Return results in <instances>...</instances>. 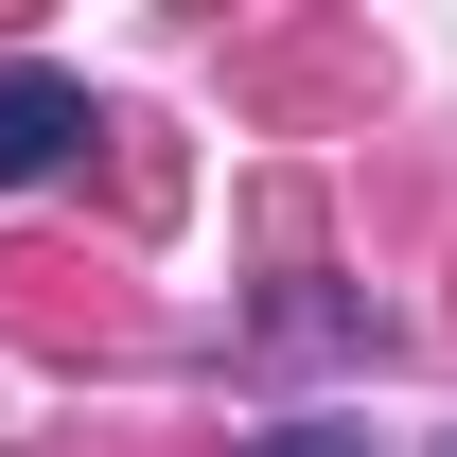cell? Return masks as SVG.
<instances>
[{
    "label": "cell",
    "mask_w": 457,
    "mask_h": 457,
    "mask_svg": "<svg viewBox=\"0 0 457 457\" xmlns=\"http://www.w3.org/2000/svg\"><path fill=\"white\" fill-rule=\"evenodd\" d=\"M71 141H88V88H71L54 54H0V194H18V176H54Z\"/></svg>",
    "instance_id": "6da1fadb"
},
{
    "label": "cell",
    "mask_w": 457,
    "mask_h": 457,
    "mask_svg": "<svg viewBox=\"0 0 457 457\" xmlns=\"http://www.w3.org/2000/svg\"><path fill=\"white\" fill-rule=\"evenodd\" d=\"M246 457H370V422H264Z\"/></svg>",
    "instance_id": "7a4b0ae2"
},
{
    "label": "cell",
    "mask_w": 457,
    "mask_h": 457,
    "mask_svg": "<svg viewBox=\"0 0 457 457\" xmlns=\"http://www.w3.org/2000/svg\"><path fill=\"white\" fill-rule=\"evenodd\" d=\"M440 457H457V440H440Z\"/></svg>",
    "instance_id": "3957f363"
}]
</instances>
